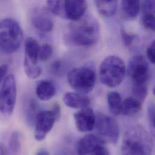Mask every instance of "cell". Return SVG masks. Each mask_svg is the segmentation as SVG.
I'll return each instance as SVG.
<instances>
[{
    "label": "cell",
    "mask_w": 155,
    "mask_h": 155,
    "mask_svg": "<svg viewBox=\"0 0 155 155\" xmlns=\"http://www.w3.org/2000/svg\"><path fill=\"white\" fill-rule=\"evenodd\" d=\"M73 22L65 35V39L69 44L78 47H91L97 44L100 37V25L94 16L84 15Z\"/></svg>",
    "instance_id": "cell-1"
},
{
    "label": "cell",
    "mask_w": 155,
    "mask_h": 155,
    "mask_svg": "<svg viewBox=\"0 0 155 155\" xmlns=\"http://www.w3.org/2000/svg\"><path fill=\"white\" fill-rule=\"evenodd\" d=\"M154 144L150 134L141 126H134L124 133L121 152L124 155H147L152 153Z\"/></svg>",
    "instance_id": "cell-2"
},
{
    "label": "cell",
    "mask_w": 155,
    "mask_h": 155,
    "mask_svg": "<svg viewBox=\"0 0 155 155\" xmlns=\"http://www.w3.org/2000/svg\"><path fill=\"white\" fill-rule=\"evenodd\" d=\"M24 38L19 23L7 18L0 21V52L5 54L16 53L21 47Z\"/></svg>",
    "instance_id": "cell-3"
},
{
    "label": "cell",
    "mask_w": 155,
    "mask_h": 155,
    "mask_svg": "<svg viewBox=\"0 0 155 155\" xmlns=\"http://www.w3.org/2000/svg\"><path fill=\"white\" fill-rule=\"evenodd\" d=\"M126 71V65L120 58L113 55L107 56L100 66V81L107 87H117L123 81Z\"/></svg>",
    "instance_id": "cell-4"
},
{
    "label": "cell",
    "mask_w": 155,
    "mask_h": 155,
    "mask_svg": "<svg viewBox=\"0 0 155 155\" xmlns=\"http://www.w3.org/2000/svg\"><path fill=\"white\" fill-rule=\"evenodd\" d=\"M69 85L77 92L87 94L95 86L96 76L93 69L83 67L72 70L67 76Z\"/></svg>",
    "instance_id": "cell-5"
},
{
    "label": "cell",
    "mask_w": 155,
    "mask_h": 155,
    "mask_svg": "<svg viewBox=\"0 0 155 155\" xmlns=\"http://www.w3.org/2000/svg\"><path fill=\"white\" fill-rule=\"evenodd\" d=\"M39 47L38 42L32 37L27 38L25 41L24 71L27 76L31 79L38 78L42 73V68L38 64Z\"/></svg>",
    "instance_id": "cell-6"
},
{
    "label": "cell",
    "mask_w": 155,
    "mask_h": 155,
    "mask_svg": "<svg viewBox=\"0 0 155 155\" xmlns=\"http://www.w3.org/2000/svg\"><path fill=\"white\" fill-rule=\"evenodd\" d=\"M17 97L15 78L9 74L4 80L0 88V112L4 115H10L15 109Z\"/></svg>",
    "instance_id": "cell-7"
},
{
    "label": "cell",
    "mask_w": 155,
    "mask_h": 155,
    "mask_svg": "<svg viewBox=\"0 0 155 155\" xmlns=\"http://www.w3.org/2000/svg\"><path fill=\"white\" fill-rule=\"evenodd\" d=\"M96 115L95 126L98 135L106 143L116 144L120 137L118 123L111 117L98 112Z\"/></svg>",
    "instance_id": "cell-8"
},
{
    "label": "cell",
    "mask_w": 155,
    "mask_h": 155,
    "mask_svg": "<svg viewBox=\"0 0 155 155\" xmlns=\"http://www.w3.org/2000/svg\"><path fill=\"white\" fill-rule=\"evenodd\" d=\"M127 73L133 82V85L147 86L150 78L148 61L143 56L132 57L128 64Z\"/></svg>",
    "instance_id": "cell-9"
},
{
    "label": "cell",
    "mask_w": 155,
    "mask_h": 155,
    "mask_svg": "<svg viewBox=\"0 0 155 155\" xmlns=\"http://www.w3.org/2000/svg\"><path fill=\"white\" fill-rule=\"evenodd\" d=\"M105 141L99 135L88 134L80 140L78 143L79 155H109Z\"/></svg>",
    "instance_id": "cell-10"
},
{
    "label": "cell",
    "mask_w": 155,
    "mask_h": 155,
    "mask_svg": "<svg viewBox=\"0 0 155 155\" xmlns=\"http://www.w3.org/2000/svg\"><path fill=\"white\" fill-rule=\"evenodd\" d=\"M56 118L51 110L39 112L36 116L35 138L37 141L44 140L53 129Z\"/></svg>",
    "instance_id": "cell-11"
},
{
    "label": "cell",
    "mask_w": 155,
    "mask_h": 155,
    "mask_svg": "<svg viewBox=\"0 0 155 155\" xmlns=\"http://www.w3.org/2000/svg\"><path fill=\"white\" fill-rule=\"evenodd\" d=\"M74 118L76 127L80 132H90L95 127L96 115L91 108L81 109L74 114Z\"/></svg>",
    "instance_id": "cell-12"
},
{
    "label": "cell",
    "mask_w": 155,
    "mask_h": 155,
    "mask_svg": "<svg viewBox=\"0 0 155 155\" xmlns=\"http://www.w3.org/2000/svg\"><path fill=\"white\" fill-rule=\"evenodd\" d=\"M87 8L86 0H65L66 19L77 21L84 15Z\"/></svg>",
    "instance_id": "cell-13"
},
{
    "label": "cell",
    "mask_w": 155,
    "mask_h": 155,
    "mask_svg": "<svg viewBox=\"0 0 155 155\" xmlns=\"http://www.w3.org/2000/svg\"><path fill=\"white\" fill-rule=\"evenodd\" d=\"M31 20L34 27L42 32L49 33L53 29V21L48 15L42 9L35 10Z\"/></svg>",
    "instance_id": "cell-14"
},
{
    "label": "cell",
    "mask_w": 155,
    "mask_h": 155,
    "mask_svg": "<svg viewBox=\"0 0 155 155\" xmlns=\"http://www.w3.org/2000/svg\"><path fill=\"white\" fill-rule=\"evenodd\" d=\"M66 106L73 109H83L87 107L91 101L86 94L79 92H67L63 97Z\"/></svg>",
    "instance_id": "cell-15"
},
{
    "label": "cell",
    "mask_w": 155,
    "mask_h": 155,
    "mask_svg": "<svg viewBox=\"0 0 155 155\" xmlns=\"http://www.w3.org/2000/svg\"><path fill=\"white\" fill-rule=\"evenodd\" d=\"M155 0H144L143 6L142 23L144 28L155 31Z\"/></svg>",
    "instance_id": "cell-16"
},
{
    "label": "cell",
    "mask_w": 155,
    "mask_h": 155,
    "mask_svg": "<svg viewBox=\"0 0 155 155\" xmlns=\"http://www.w3.org/2000/svg\"><path fill=\"white\" fill-rule=\"evenodd\" d=\"M56 93L54 83L50 80L40 81L36 89V94L38 98L42 101H47L52 98Z\"/></svg>",
    "instance_id": "cell-17"
},
{
    "label": "cell",
    "mask_w": 155,
    "mask_h": 155,
    "mask_svg": "<svg viewBox=\"0 0 155 155\" xmlns=\"http://www.w3.org/2000/svg\"><path fill=\"white\" fill-rule=\"evenodd\" d=\"M118 0H95L99 13L104 17H112L117 12Z\"/></svg>",
    "instance_id": "cell-18"
},
{
    "label": "cell",
    "mask_w": 155,
    "mask_h": 155,
    "mask_svg": "<svg viewBox=\"0 0 155 155\" xmlns=\"http://www.w3.org/2000/svg\"><path fill=\"white\" fill-rule=\"evenodd\" d=\"M142 102L134 97H129L122 103L121 114L126 116L134 115L141 110Z\"/></svg>",
    "instance_id": "cell-19"
},
{
    "label": "cell",
    "mask_w": 155,
    "mask_h": 155,
    "mask_svg": "<svg viewBox=\"0 0 155 155\" xmlns=\"http://www.w3.org/2000/svg\"><path fill=\"white\" fill-rule=\"evenodd\" d=\"M121 7L123 14L127 18L135 19L140 12V0H121Z\"/></svg>",
    "instance_id": "cell-20"
},
{
    "label": "cell",
    "mask_w": 155,
    "mask_h": 155,
    "mask_svg": "<svg viewBox=\"0 0 155 155\" xmlns=\"http://www.w3.org/2000/svg\"><path fill=\"white\" fill-rule=\"evenodd\" d=\"M107 100L110 112L114 115L121 114L122 98L120 94L116 91H112L107 94Z\"/></svg>",
    "instance_id": "cell-21"
},
{
    "label": "cell",
    "mask_w": 155,
    "mask_h": 155,
    "mask_svg": "<svg viewBox=\"0 0 155 155\" xmlns=\"http://www.w3.org/2000/svg\"><path fill=\"white\" fill-rule=\"evenodd\" d=\"M47 6L53 14L66 19L65 0H47Z\"/></svg>",
    "instance_id": "cell-22"
},
{
    "label": "cell",
    "mask_w": 155,
    "mask_h": 155,
    "mask_svg": "<svg viewBox=\"0 0 155 155\" xmlns=\"http://www.w3.org/2000/svg\"><path fill=\"white\" fill-rule=\"evenodd\" d=\"M8 150L10 153L18 155L21 150V138L19 133L14 131L10 135L8 142Z\"/></svg>",
    "instance_id": "cell-23"
},
{
    "label": "cell",
    "mask_w": 155,
    "mask_h": 155,
    "mask_svg": "<svg viewBox=\"0 0 155 155\" xmlns=\"http://www.w3.org/2000/svg\"><path fill=\"white\" fill-rule=\"evenodd\" d=\"M132 91L134 97L143 103L146 99L148 94L147 86L133 85Z\"/></svg>",
    "instance_id": "cell-24"
},
{
    "label": "cell",
    "mask_w": 155,
    "mask_h": 155,
    "mask_svg": "<svg viewBox=\"0 0 155 155\" xmlns=\"http://www.w3.org/2000/svg\"><path fill=\"white\" fill-rule=\"evenodd\" d=\"M53 54V48L51 46L48 44H45L39 47L38 59L39 61H46L48 60Z\"/></svg>",
    "instance_id": "cell-25"
},
{
    "label": "cell",
    "mask_w": 155,
    "mask_h": 155,
    "mask_svg": "<svg viewBox=\"0 0 155 155\" xmlns=\"http://www.w3.org/2000/svg\"><path fill=\"white\" fill-rule=\"evenodd\" d=\"M121 36L123 42L125 46L129 47L135 42L137 39V35L127 32L125 30L122 28L121 30Z\"/></svg>",
    "instance_id": "cell-26"
},
{
    "label": "cell",
    "mask_w": 155,
    "mask_h": 155,
    "mask_svg": "<svg viewBox=\"0 0 155 155\" xmlns=\"http://www.w3.org/2000/svg\"><path fill=\"white\" fill-rule=\"evenodd\" d=\"M147 115L150 129L152 131L153 134H154L155 127V106L153 104H149L147 110Z\"/></svg>",
    "instance_id": "cell-27"
},
{
    "label": "cell",
    "mask_w": 155,
    "mask_h": 155,
    "mask_svg": "<svg viewBox=\"0 0 155 155\" xmlns=\"http://www.w3.org/2000/svg\"><path fill=\"white\" fill-rule=\"evenodd\" d=\"M155 40H153L147 49V56L148 59L153 64H155Z\"/></svg>",
    "instance_id": "cell-28"
},
{
    "label": "cell",
    "mask_w": 155,
    "mask_h": 155,
    "mask_svg": "<svg viewBox=\"0 0 155 155\" xmlns=\"http://www.w3.org/2000/svg\"><path fill=\"white\" fill-rule=\"evenodd\" d=\"M8 70V67L6 64H2L0 65V85L7 76Z\"/></svg>",
    "instance_id": "cell-29"
},
{
    "label": "cell",
    "mask_w": 155,
    "mask_h": 155,
    "mask_svg": "<svg viewBox=\"0 0 155 155\" xmlns=\"http://www.w3.org/2000/svg\"><path fill=\"white\" fill-rule=\"evenodd\" d=\"M51 111L54 114V116H55V117L56 118V120H59L60 117H61V110L60 105L58 104H55L53 106Z\"/></svg>",
    "instance_id": "cell-30"
},
{
    "label": "cell",
    "mask_w": 155,
    "mask_h": 155,
    "mask_svg": "<svg viewBox=\"0 0 155 155\" xmlns=\"http://www.w3.org/2000/svg\"><path fill=\"white\" fill-rule=\"evenodd\" d=\"M61 65H62V64H61V61H55L52 64L51 67L52 72L54 73H58L61 68Z\"/></svg>",
    "instance_id": "cell-31"
},
{
    "label": "cell",
    "mask_w": 155,
    "mask_h": 155,
    "mask_svg": "<svg viewBox=\"0 0 155 155\" xmlns=\"http://www.w3.org/2000/svg\"><path fill=\"white\" fill-rule=\"evenodd\" d=\"M8 149L2 143H0V155H8Z\"/></svg>",
    "instance_id": "cell-32"
},
{
    "label": "cell",
    "mask_w": 155,
    "mask_h": 155,
    "mask_svg": "<svg viewBox=\"0 0 155 155\" xmlns=\"http://www.w3.org/2000/svg\"><path fill=\"white\" fill-rule=\"evenodd\" d=\"M38 155H49L50 153L45 149H40L36 153Z\"/></svg>",
    "instance_id": "cell-33"
}]
</instances>
